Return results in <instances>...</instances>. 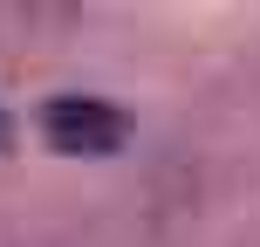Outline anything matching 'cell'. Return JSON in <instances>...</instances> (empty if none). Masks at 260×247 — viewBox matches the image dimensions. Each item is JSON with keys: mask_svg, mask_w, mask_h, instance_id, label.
<instances>
[{"mask_svg": "<svg viewBox=\"0 0 260 247\" xmlns=\"http://www.w3.org/2000/svg\"><path fill=\"white\" fill-rule=\"evenodd\" d=\"M41 138L62 158H110L130 138V117L110 110L103 96H55V103L41 110Z\"/></svg>", "mask_w": 260, "mask_h": 247, "instance_id": "cell-1", "label": "cell"}]
</instances>
